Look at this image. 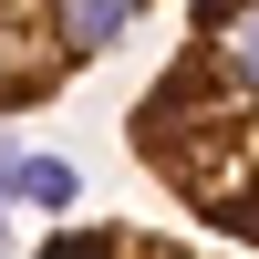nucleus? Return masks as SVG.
<instances>
[{
  "instance_id": "f257e3e1",
  "label": "nucleus",
  "mask_w": 259,
  "mask_h": 259,
  "mask_svg": "<svg viewBox=\"0 0 259 259\" xmlns=\"http://www.w3.org/2000/svg\"><path fill=\"white\" fill-rule=\"evenodd\" d=\"M124 145L207 239L259 249V0H187V31L135 94Z\"/></svg>"
},
{
  "instance_id": "f03ea898",
  "label": "nucleus",
  "mask_w": 259,
  "mask_h": 259,
  "mask_svg": "<svg viewBox=\"0 0 259 259\" xmlns=\"http://www.w3.org/2000/svg\"><path fill=\"white\" fill-rule=\"evenodd\" d=\"M156 0H0V124L62 104Z\"/></svg>"
},
{
  "instance_id": "7ed1b4c3",
  "label": "nucleus",
  "mask_w": 259,
  "mask_h": 259,
  "mask_svg": "<svg viewBox=\"0 0 259 259\" xmlns=\"http://www.w3.org/2000/svg\"><path fill=\"white\" fill-rule=\"evenodd\" d=\"M31 259H259V249H197V239H177V228H145V218H73V228H52Z\"/></svg>"
},
{
  "instance_id": "20e7f679",
  "label": "nucleus",
  "mask_w": 259,
  "mask_h": 259,
  "mask_svg": "<svg viewBox=\"0 0 259 259\" xmlns=\"http://www.w3.org/2000/svg\"><path fill=\"white\" fill-rule=\"evenodd\" d=\"M0 187L21 207H73V166L62 156H0Z\"/></svg>"
}]
</instances>
